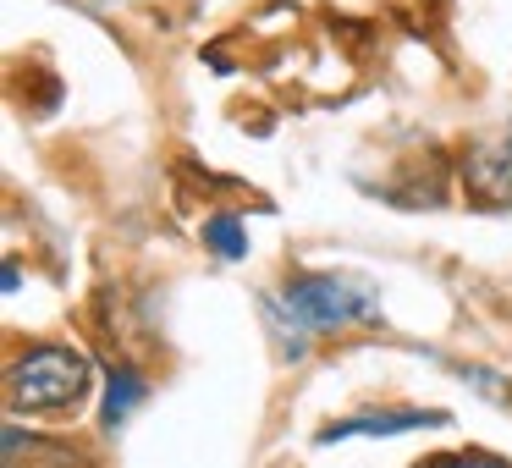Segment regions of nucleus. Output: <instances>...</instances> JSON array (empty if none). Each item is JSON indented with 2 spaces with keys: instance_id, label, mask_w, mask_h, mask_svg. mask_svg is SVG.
I'll return each mask as SVG.
<instances>
[{
  "instance_id": "nucleus-7",
  "label": "nucleus",
  "mask_w": 512,
  "mask_h": 468,
  "mask_svg": "<svg viewBox=\"0 0 512 468\" xmlns=\"http://www.w3.org/2000/svg\"><path fill=\"white\" fill-rule=\"evenodd\" d=\"M430 468H507V463H496V457H485V452H463V457H446V463H430Z\"/></svg>"
},
{
  "instance_id": "nucleus-2",
  "label": "nucleus",
  "mask_w": 512,
  "mask_h": 468,
  "mask_svg": "<svg viewBox=\"0 0 512 468\" xmlns=\"http://www.w3.org/2000/svg\"><path fill=\"white\" fill-rule=\"evenodd\" d=\"M83 391H89V358L78 347H28L12 364V408L23 413L78 408Z\"/></svg>"
},
{
  "instance_id": "nucleus-1",
  "label": "nucleus",
  "mask_w": 512,
  "mask_h": 468,
  "mask_svg": "<svg viewBox=\"0 0 512 468\" xmlns=\"http://www.w3.org/2000/svg\"><path fill=\"white\" fill-rule=\"evenodd\" d=\"M270 320L292 331V353L303 347V336H325L342 325H375L380 298L353 276H292L281 287V298L270 303Z\"/></svg>"
},
{
  "instance_id": "nucleus-3",
  "label": "nucleus",
  "mask_w": 512,
  "mask_h": 468,
  "mask_svg": "<svg viewBox=\"0 0 512 468\" xmlns=\"http://www.w3.org/2000/svg\"><path fill=\"white\" fill-rule=\"evenodd\" d=\"M463 182H468V193H474L479 204L507 210V204H512V127H507V133H496V138H479V144L468 149Z\"/></svg>"
},
{
  "instance_id": "nucleus-6",
  "label": "nucleus",
  "mask_w": 512,
  "mask_h": 468,
  "mask_svg": "<svg viewBox=\"0 0 512 468\" xmlns=\"http://www.w3.org/2000/svg\"><path fill=\"white\" fill-rule=\"evenodd\" d=\"M204 243H210L221 259H243L248 254V232H243L237 215H210V221H204Z\"/></svg>"
},
{
  "instance_id": "nucleus-4",
  "label": "nucleus",
  "mask_w": 512,
  "mask_h": 468,
  "mask_svg": "<svg viewBox=\"0 0 512 468\" xmlns=\"http://www.w3.org/2000/svg\"><path fill=\"white\" fill-rule=\"evenodd\" d=\"M424 424H441V413H358V419L325 424L320 441H347V435H402V430H424Z\"/></svg>"
},
{
  "instance_id": "nucleus-5",
  "label": "nucleus",
  "mask_w": 512,
  "mask_h": 468,
  "mask_svg": "<svg viewBox=\"0 0 512 468\" xmlns=\"http://www.w3.org/2000/svg\"><path fill=\"white\" fill-rule=\"evenodd\" d=\"M138 402H144V375H138V369H116L111 386H105V424L116 430Z\"/></svg>"
}]
</instances>
